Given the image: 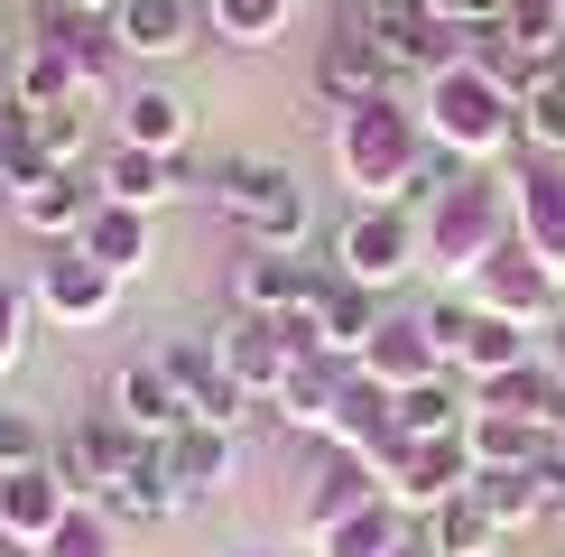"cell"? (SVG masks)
I'll return each mask as SVG.
<instances>
[{
	"instance_id": "6da1fadb",
	"label": "cell",
	"mask_w": 565,
	"mask_h": 557,
	"mask_svg": "<svg viewBox=\"0 0 565 557\" xmlns=\"http://www.w3.org/2000/svg\"><path fill=\"white\" fill-rule=\"evenodd\" d=\"M427 158V112H408L398 93H371L334 122V168L362 186L371 204H408V177Z\"/></svg>"
},
{
	"instance_id": "7a4b0ae2",
	"label": "cell",
	"mask_w": 565,
	"mask_h": 557,
	"mask_svg": "<svg viewBox=\"0 0 565 557\" xmlns=\"http://www.w3.org/2000/svg\"><path fill=\"white\" fill-rule=\"evenodd\" d=\"M520 232V196H510V177H455L445 196L427 204V261L436 270H455V278H473L491 251Z\"/></svg>"
},
{
	"instance_id": "3957f363",
	"label": "cell",
	"mask_w": 565,
	"mask_h": 557,
	"mask_svg": "<svg viewBox=\"0 0 565 557\" xmlns=\"http://www.w3.org/2000/svg\"><path fill=\"white\" fill-rule=\"evenodd\" d=\"M417 112H427V139H445V149H463V158H501L510 139H520V93L491 84L473 56L427 75V103Z\"/></svg>"
},
{
	"instance_id": "277c9868",
	"label": "cell",
	"mask_w": 565,
	"mask_h": 557,
	"mask_svg": "<svg viewBox=\"0 0 565 557\" xmlns=\"http://www.w3.org/2000/svg\"><path fill=\"white\" fill-rule=\"evenodd\" d=\"M214 204L250 232V251H297L306 232H316V204H306L297 168H278V158H223L214 168Z\"/></svg>"
},
{
	"instance_id": "5b68a950",
	"label": "cell",
	"mask_w": 565,
	"mask_h": 557,
	"mask_svg": "<svg viewBox=\"0 0 565 557\" xmlns=\"http://www.w3.org/2000/svg\"><path fill=\"white\" fill-rule=\"evenodd\" d=\"M427 261V223L408 214V204H362L343 232H334V270L362 278V288H390V278H408Z\"/></svg>"
},
{
	"instance_id": "8992f818",
	"label": "cell",
	"mask_w": 565,
	"mask_h": 557,
	"mask_svg": "<svg viewBox=\"0 0 565 557\" xmlns=\"http://www.w3.org/2000/svg\"><path fill=\"white\" fill-rule=\"evenodd\" d=\"M130 446H139L130 418H121V409H93V418H75V428L46 446V464H56V483H65L75 502H103V493H111V474L130 464Z\"/></svg>"
},
{
	"instance_id": "52a82bcc",
	"label": "cell",
	"mask_w": 565,
	"mask_h": 557,
	"mask_svg": "<svg viewBox=\"0 0 565 557\" xmlns=\"http://www.w3.org/2000/svg\"><path fill=\"white\" fill-rule=\"evenodd\" d=\"M390 502L398 511H417V521H427L436 502H455L463 483H473V446H463V428H445V437H408V446L390 455Z\"/></svg>"
},
{
	"instance_id": "ba28073f",
	"label": "cell",
	"mask_w": 565,
	"mask_h": 557,
	"mask_svg": "<svg viewBox=\"0 0 565 557\" xmlns=\"http://www.w3.org/2000/svg\"><path fill=\"white\" fill-rule=\"evenodd\" d=\"M29 297H38V307L56 316V325H103L111 307H121V278H111L103 261H93L84 242H56V251H46V261H38Z\"/></svg>"
},
{
	"instance_id": "9c48e42d",
	"label": "cell",
	"mask_w": 565,
	"mask_h": 557,
	"mask_svg": "<svg viewBox=\"0 0 565 557\" xmlns=\"http://www.w3.org/2000/svg\"><path fill=\"white\" fill-rule=\"evenodd\" d=\"M473 307H491V316H520V325H547L565 297H556V270L537 261V251L520 242V232H510L501 251H491V261L473 270Z\"/></svg>"
},
{
	"instance_id": "30bf717a",
	"label": "cell",
	"mask_w": 565,
	"mask_h": 557,
	"mask_svg": "<svg viewBox=\"0 0 565 557\" xmlns=\"http://www.w3.org/2000/svg\"><path fill=\"white\" fill-rule=\"evenodd\" d=\"M334 446H352V455H371L390 474V455L408 446V437H398V390L390 381H371L362 362L343 371V390H334Z\"/></svg>"
},
{
	"instance_id": "8fae6325",
	"label": "cell",
	"mask_w": 565,
	"mask_h": 557,
	"mask_svg": "<svg viewBox=\"0 0 565 557\" xmlns=\"http://www.w3.org/2000/svg\"><path fill=\"white\" fill-rule=\"evenodd\" d=\"M168 381L185 390V418H204V428H242V409H250V390L223 371V344H168Z\"/></svg>"
},
{
	"instance_id": "7c38bea8",
	"label": "cell",
	"mask_w": 565,
	"mask_h": 557,
	"mask_svg": "<svg viewBox=\"0 0 565 557\" xmlns=\"http://www.w3.org/2000/svg\"><path fill=\"white\" fill-rule=\"evenodd\" d=\"M297 362H306V354L288 344V325H278V316H250V307H242V316L223 325V371L250 390V400H269V390L288 381Z\"/></svg>"
},
{
	"instance_id": "4fadbf2b",
	"label": "cell",
	"mask_w": 565,
	"mask_h": 557,
	"mask_svg": "<svg viewBox=\"0 0 565 557\" xmlns=\"http://www.w3.org/2000/svg\"><path fill=\"white\" fill-rule=\"evenodd\" d=\"M390 75H398V65L381 56V38H371V29H343V38L316 46V93H324L334 112L371 103V93H390Z\"/></svg>"
},
{
	"instance_id": "5bb4252c",
	"label": "cell",
	"mask_w": 565,
	"mask_h": 557,
	"mask_svg": "<svg viewBox=\"0 0 565 557\" xmlns=\"http://www.w3.org/2000/svg\"><path fill=\"white\" fill-rule=\"evenodd\" d=\"M390 483H381V464L371 455H352V446H324V464H316V483H306V539H324L334 521H352L362 502H381Z\"/></svg>"
},
{
	"instance_id": "9a60e30c",
	"label": "cell",
	"mask_w": 565,
	"mask_h": 557,
	"mask_svg": "<svg viewBox=\"0 0 565 557\" xmlns=\"http://www.w3.org/2000/svg\"><path fill=\"white\" fill-rule=\"evenodd\" d=\"M204 29V0H121L111 10V38H121V56L158 65V56H185Z\"/></svg>"
},
{
	"instance_id": "2e32d148",
	"label": "cell",
	"mask_w": 565,
	"mask_h": 557,
	"mask_svg": "<svg viewBox=\"0 0 565 557\" xmlns=\"http://www.w3.org/2000/svg\"><path fill=\"white\" fill-rule=\"evenodd\" d=\"M510 196H520V242L565 278V158H529L510 177Z\"/></svg>"
},
{
	"instance_id": "e0dca14e",
	"label": "cell",
	"mask_w": 565,
	"mask_h": 557,
	"mask_svg": "<svg viewBox=\"0 0 565 557\" xmlns=\"http://www.w3.org/2000/svg\"><path fill=\"white\" fill-rule=\"evenodd\" d=\"M371 371V381H390V390H417V381H436L445 354H436V335H427V316H381V335L352 354Z\"/></svg>"
},
{
	"instance_id": "ac0fdd59",
	"label": "cell",
	"mask_w": 565,
	"mask_h": 557,
	"mask_svg": "<svg viewBox=\"0 0 565 557\" xmlns=\"http://www.w3.org/2000/svg\"><path fill=\"white\" fill-rule=\"evenodd\" d=\"M65 511H75V493L56 483V464H19V474H0V539L38 548Z\"/></svg>"
},
{
	"instance_id": "d6986e66",
	"label": "cell",
	"mask_w": 565,
	"mask_h": 557,
	"mask_svg": "<svg viewBox=\"0 0 565 557\" xmlns=\"http://www.w3.org/2000/svg\"><path fill=\"white\" fill-rule=\"evenodd\" d=\"M324 278H334V270L297 261V251H250V261H242V307H250V316L316 307V297H324Z\"/></svg>"
},
{
	"instance_id": "ffe728a7",
	"label": "cell",
	"mask_w": 565,
	"mask_h": 557,
	"mask_svg": "<svg viewBox=\"0 0 565 557\" xmlns=\"http://www.w3.org/2000/svg\"><path fill=\"white\" fill-rule=\"evenodd\" d=\"M343 354H306L288 381L269 390V409H278V428H297V437H334V390H343Z\"/></svg>"
},
{
	"instance_id": "44dd1931",
	"label": "cell",
	"mask_w": 565,
	"mask_h": 557,
	"mask_svg": "<svg viewBox=\"0 0 565 557\" xmlns=\"http://www.w3.org/2000/svg\"><path fill=\"white\" fill-rule=\"evenodd\" d=\"M103 511H121V521H168V511H185L177 502V474H168V437H139V446H130V464L111 474Z\"/></svg>"
},
{
	"instance_id": "7402d4cb",
	"label": "cell",
	"mask_w": 565,
	"mask_h": 557,
	"mask_svg": "<svg viewBox=\"0 0 565 557\" xmlns=\"http://www.w3.org/2000/svg\"><path fill=\"white\" fill-rule=\"evenodd\" d=\"M75 242H84V251H93V261H103L111 278H139V270L158 261V232H149V214H139V204H111V196L93 204V223L75 232Z\"/></svg>"
},
{
	"instance_id": "603a6c76",
	"label": "cell",
	"mask_w": 565,
	"mask_h": 557,
	"mask_svg": "<svg viewBox=\"0 0 565 557\" xmlns=\"http://www.w3.org/2000/svg\"><path fill=\"white\" fill-rule=\"evenodd\" d=\"M93 204H103V186L75 177V168H56V177H38L29 196H19V223H29L38 242H75V232L93 223Z\"/></svg>"
},
{
	"instance_id": "cb8c5ba5",
	"label": "cell",
	"mask_w": 565,
	"mask_h": 557,
	"mask_svg": "<svg viewBox=\"0 0 565 557\" xmlns=\"http://www.w3.org/2000/svg\"><path fill=\"white\" fill-rule=\"evenodd\" d=\"M93 186H103L111 204H139V214H158V204L185 186V158H158V149H130V139H121V149L93 168Z\"/></svg>"
},
{
	"instance_id": "d4e9b609",
	"label": "cell",
	"mask_w": 565,
	"mask_h": 557,
	"mask_svg": "<svg viewBox=\"0 0 565 557\" xmlns=\"http://www.w3.org/2000/svg\"><path fill=\"white\" fill-rule=\"evenodd\" d=\"M111 409H121L139 437H177V428H185V390L168 381V362H158V354H149V362H121V381H111Z\"/></svg>"
},
{
	"instance_id": "484cf974",
	"label": "cell",
	"mask_w": 565,
	"mask_h": 557,
	"mask_svg": "<svg viewBox=\"0 0 565 557\" xmlns=\"http://www.w3.org/2000/svg\"><path fill=\"white\" fill-rule=\"evenodd\" d=\"M168 474H177V502H204L232 483V428H204V418H185L168 437Z\"/></svg>"
},
{
	"instance_id": "4316f807",
	"label": "cell",
	"mask_w": 565,
	"mask_h": 557,
	"mask_svg": "<svg viewBox=\"0 0 565 557\" xmlns=\"http://www.w3.org/2000/svg\"><path fill=\"white\" fill-rule=\"evenodd\" d=\"M185 130H195L185 93H168V84H139V93H121V139H130V149L185 158Z\"/></svg>"
},
{
	"instance_id": "83f0119b",
	"label": "cell",
	"mask_w": 565,
	"mask_h": 557,
	"mask_svg": "<svg viewBox=\"0 0 565 557\" xmlns=\"http://www.w3.org/2000/svg\"><path fill=\"white\" fill-rule=\"evenodd\" d=\"M316 325H324V354H362L371 335H381V288H362V278H324V297H316Z\"/></svg>"
},
{
	"instance_id": "f1b7e54d",
	"label": "cell",
	"mask_w": 565,
	"mask_h": 557,
	"mask_svg": "<svg viewBox=\"0 0 565 557\" xmlns=\"http://www.w3.org/2000/svg\"><path fill=\"white\" fill-rule=\"evenodd\" d=\"M463 446H473V474H501V464H537L547 455V428L510 409H473L463 418Z\"/></svg>"
},
{
	"instance_id": "f546056e",
	"label": "cell",
	"mask_w": 565,
	"mask_h": 557,
	"mask_svg": "<svg viewBox=\"0 0 565 557\" xmlns=\"http://www.w3.org/2000/svg\"><path fill=\"white\" fill-rule=\"evenodd\" d=\"M398 548H408V511H398L390 493L362 502L352 521H334V529L316 539V557H398Z\"/></svg>"
},
{
	"instance_id": "4dcf8cb0",
	"label": "cell",
	"mask_w": 565,
	"mask_h": 557,
	"mask_svg": "<svg viewBox=\"0 0 565 557\" xmlns=\"http://www.w3.org/2000/svg\"><path fill=\"white\" fill-rule=\"evenodd\" d=\"M520 362H537V325H520V316H473V335H463V354H455V371H473V381H491V371H520Z\"/></svg>"
},
{
	"instance_id": "1f68e13d",
	"label": "cell",
	"mask_w": 565,
	"mask_h": 557,
	"mask_svg": "<svg viewBox=\"0 0 565 557\" xmlns=\"http://www.w3.org/2000/svg\"><path fill=\"white\" fill-rule=\"evenodd\" d=\"M491 539H501V521L473 502V483H463L455 502L427 511V548H436V557H491Z\"/></svg>"
},
{
	"instance_id": "d6a6232c",
	"label": "cell",
	"mask_w": 565,
	"mask_h": 557,
	"mask_svg": "<svg viewBox=\"0 0 565 557\" xmlns=\"http://www.w3.org/2000/svg\"><path fill=\"white\" fill-rule=\"evenodd\" d=\"M19 103H84V65L65 56V46H38V38H19Z\"/></svg>"
},
{
	"instance_id": "836d02e7",
	"label": "cell",
	"mask_w": 565,
	"mask_h": 557,
	"mask_svg": "<svg viewBox=\"0 0 565 557\" xmlns=\"http://www.w3.org/2000/svg\"><path fill=\"white\" fill-rule=\"evenodd\" d=\"M463 418H473V400L455 390V371H436V381L398 390V437H445V428H463Z\"/></svg>"
},
{
	"instance_id": "e575fe53",
	"label": "cell",
	"mask_w": 565,
	"mask_h": 557,
	"mask_svg": "<svg viewBox=\"0 0 565 557\" xmlns=\"http://www.w3.org/2000/svg\"><path fill=\"white\" fill-rule=\"evenodd\" d=\"M473 502H482L501 529H520V521H547V493H537V464H501V474H473Z\"/></svg>"
},
{
	"instance_id": "d590c367",
	"label": "cell",
	"mask_w": 565,
	"mask_h": 557,
	"mask_svg": "<svg viewBox=\"0 0 565 557\" xmlns=\"http://www.w3.org/2000/svg\"><path fill=\"white\" fill-rule=\"evenodd\" d=\"M38 177H56V168H46V149H38L29 103H10V112H0V186H10V196H29Z\"/></svg>"
},
{
	"instance_id": "8d00e7d4",
	"label": "cell",
	"mask_w": 565,
	"mask_h": 557,
	"mask_svg": "<svg viewBox=\"0 0 565 557\" xmlns=\"http://www.w3.org/2000/svg\"><path fill=\"white\" fill-rule=\"evenodd\" d=\"M520 139H537V149L565 158V65H537L529 93H520Z\"/></svg>"
},
{
	"instance_id": "74e56055",
	"label": "cell",
	"mask_w": 565,
	"mask_h": 557,
	"mask_svg": "<svg viewBox=\"0 0 565 557\" xmlns=\"http://www.w3.org/2000/svg\"><path fill=\"white\" fill-rule=\"evenodd\" d=\"M38 557H111V511H103V502H75V511L38 539Z\"/></svg>"
},
{
	"instance_id": "f35d334b",
	"label": "cell",
	"mask_w": 565,
	"mask_h": 557,
	"mask_svg": "<svg viewBox=\"0 0 565 557\" xmlns=\"http://www.w3.org/2000/svg\"><path fill=\"white\" fill-rule=\"evenodd\" d=\"M204 10H214V29L232 46H269L278 29H288V0H204Z\"/></svg>"
},
{
	"instance_id": "ab89813d",
	"label": "cell",
	"mask_w": 565,
	"mask_h": 557,
	"mask_svg": "<svg viewBox=\"0 0 565 557\" xmlns=\"http://www.w3.org/2000/svg\"><path fill=\"white\" fill-rule=\"evenodd\" d=\"M29 122H38V149H46V168H84V112H75V103H38Z\"/></svg>"
},
{
	"instance_id": "60d3db41",
	"label": "cell",
	"mask_w": 565,
	"mask_h": 557,
	"mask_svg": "<svg viewBox=\"0 0 565 557\" xmlns=\"http://www.w3.org/2000/svg\"><path fill=\"white\" fill-rule=\"evenodd\" d=\"M19 464H46V428H38L29 409L0 400V474H19Z\"/></svg>"
},
{
	"instance_id": "b9f144b4",
	"label": "cell",
	"mask_w": 565,
	"mask_h": 557,
	"mask_svg": "<svg viewBox=\"0 0 565 557\" xmlns=\"http://www.w3.org/2000/svg\"><path fill=\"white\" fill-rule=\"evenodd\" d=\"M29 307H38V297H29V288H10V278H0V371H10L19 354H29Z\"/></svg>"
},
{
	"instance_id": "7bdbcfd3",
	"label": "cell",
	"mask_w": 565,
	"mask_h": 557,
	"mask_svg": "<svg viewBox=\"0 0 565 557\" xmlns=\"http://www.w3.org/2000/svg\"><path fill=\"white\" fill-rule=\"evenodd\" d=\"M473 316H482L473 297H445V307H427V335H436V354H445V362L463 354V335H473Z\"/></svg>"
},
{
	"instance_id": "ee69618b",
	"label": "cell",
	"mask_w": 565,
	"mask_h": 557,
	"mask_svg": "<svg viewBox=\"0 0 565 557\" xmlns=\"http://www.w3.org/2000/svg\"><path fill=\"white\" fill-rule=\"evenodd\" d=\"M19 103V38H0V112Z\"/></svg>"
},
{
	"instance_id": "f6af8a7d",
	"label": "cell",
	"mask_w": 565,
	"mask_h": 557,
	"mask_svg": "<svg viewBox=\"0 0 565 557\" xmlns=\"http://www.w3.org/2000/svg\"><path fill=\"white\" fill-rule=\"evenodd\" d=\"M537 354H547V362H556V371H565V307H556V316H547V325H537Z\"/></svg>"
},
{
	"instance_id": "bcb514c9",
	"label": "cell",
	"mask_w": 565,
	"mask_h": 557,
	"mask_svg": "<svg viewBox=\"0 0 565 557\" xmlns=\"http://www.w3.org/2000/svg\"><path fill=\"white\" fill-rule=\"evenodd\" d=\"M75 10H93V19H111V10H121V0H75Z\"/></svg>"
},
{
	"instance_id": "7dc6e473",
	"label": "cell",
	"mask_w": 565,
	"mask_h": 557,
	"mask_svg": "<svg viewBox=\"0 0 565 557\" xmlns=\"http://www.w3.org/2000/svg\"><path fill=\"white\" fill-rule=\"evenodd\" d=\"M398 557H436V548H427V539H408V548H398Z\"/></svg>"
},
{
	"instance_id": "c3c4849f",
	"label": "cell",
	"mask_w": 565,
	"mask_h": 557,
	"mask_svg": "<svg viewBox=\"0 0 565 557\" xmlns=\"http://www.w3.org/2000/svg\"><path fill=\"white\" fill-rule=\"evenodd\" d=\"M0 557H38V548H19V539H0Z\"/></svg>"
},
{
	"instance_id": "681fc988",
	"label": "cell",
	"mask_w": 565,
	"mask_h": 557,
	"mask_svg": "<svg viewBox=\"0 0 565 557\" xmlns=\"http://www.w3.org/2000/svg\"><path fill=\"white\" fill-rule=\"evenodd\" d=\"M232 557H278V548H232Z\"/></svg>"
},
{
	"instance_id": "f907efd6",
	"label": "cell",
	"mask_w": 565,
	"mask_h": 557,
	"mask_svg": "<svg viewBox=\"0 0 565 557\" xmlns=\"http://www.w3.org/2000/svg\"><path fill=\"white\" fill-rule=\"evenodd\" d=\"M556 446H565V428H556Z\"/></svg>"
},
{
	"instance_id": "816d5d0a",
	"label": "cell",
	"mask_w": 565,
	"mask_h": 557,
	"mask_svg": "<svg viewBox=\"0 0 565 557\" xmlns=\"http://www.w3.org/2000/svg\"><path fill=\"white\" fill-rule=\"evenodd\" d=\"M29 10H38V0H29Z\"/></svg>"
}]
</instances>
